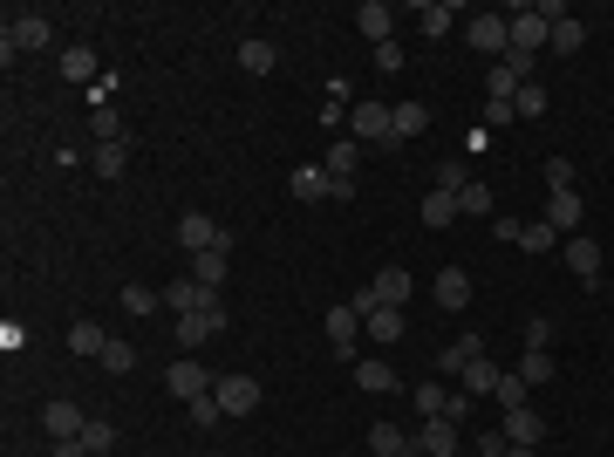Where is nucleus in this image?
<instances>
[{
    "label": "nucleus",
    "mask_w": 614,
    "mask_h": 457,
    "mask_svg": "<svg viewBox=\"0 0 614 457\" xmlns=\"http://www.w3.org/2000/svg\"><path fill=\"white\" fill-rule=\"evenodd\" d=\"M0 41H14V55H35V48H48V41H55V28H48V14H41V7H14Z\"/></svg>",
    "instance_id": "1"
},
{
    "label": "nucleus",
    "mask_w": 614,
    "mask_h": 457,
    "mask_svg": "<svg viewBox=\"0 0 614 457\" xmlns=\"http://www.w3.org/2000/svg\"><path fill=\"white\" fill-rule=\"evenodd\" d=\"M464 41H471L478 55H512V21H505V14H471V21H464Z\"/></svg>",
    "instance_id": "2"
},
{
    "label": "nucleus",
    "mask_w": 614,
    "mask_h": 457,
    "mask_svg": "<svg viewBox=\"0 0 614 457\" xmlns=\"http://www.w3.org/2000/svg\"><path fill=\"white\" fill-rule=\"evenodd\" d=\"M526 82H533V55H499L492 76H485V89H492V103H512Z\"/></svg>",
    "instance_id": "3"
},
{
    "label": "nucleus",
    "mask_w": 614,
    "mask_h": 457,
    "mask_svg": "<svg viewBox=\"0 0 614 457\" xmlns=\"http://www.w3.org/2000/svg\"><path fill=\"white\" fill-rule=\"evenodd\" d=\"M212 403H219L226 417H253V410H260V382L253 376H219L212 382Z\"/></svg>",
    "instance_id": "4"
},
{
    "label": "nucleus",
    "mask_w": 614,
    "mask_h": 457,
    "mask_svg": "<svg viewBox=\"0 0 614 457\" xmlns=\"http://www.w3.org/2000/svg\"><path fill=\"white\" fill-rule=\"evenodd\" d=\"M348 130H355V144H396L389 103H355V110H348Z\"/></svg>",
    "instance_id": "5"
},
{
    "label": "nucleus",
    "mask_w": 614,
    "mask_h": 457,
    "mask_svg": "<svg viewBox=\"0 0 614 457\" xmlns=\"http://www.w3.org/2000/svg\"><path fill=\"white\" fill-rule=\"evenodd\" d=\"M553 41V21L539 7H512V55H539Z\"/></svg>",
    "instance_id": "6"
},
{
    "label": "nucleus",
    "mask_w": 614,
    "mask_h": 457,
    "mask_svg": "<svg viewBox=\"0 0 614 457\" xmlns=\"http://www.w3.org/2000/svg\"><path fill=\"white\" fill-rule=\"evenodd\" d=\"M410 444H417V457H458L464 437H458V423H451V417H423V430L410 437Z\"/></svg>",
    "instance_id": "7"
},
{
    "label": "nucleus",
    "mask_w": 614,
    "mask_h": 457,
    "mask_svg": "<svg viewBox=\"0 0 614 457\" xmlns=\"http://www.w3.org/2000/svg\"><path fill=\"white\" fill-rule=\"evenodd\" d=\"M164 307H171V314H219V294L198 287V280H171V287H164Z\"/></svg>",
    "instance_id": "8"
},
{
    "label": "nucleus",
    "mask_w": 614,
    "mask_h": 457,
    "mask_svg": "<svg viewBox=\"0 0 614 457\" xmlns=\"http://www.w3.org/2000/svg\"><path fill=\"white\" fill-rule=\"evenodd\" d=\"M178 246H185V253L198 260V253H212V246H232V239H226L219 226H212L205 212H185V219H178Z\"/></svg>",
    "instance_id": "9"
},
{
    "label": "nucleus",
    "mask_w": 614,
    "mask_h": 457,
    "mask_svg": "<svg viewBox=\"0 0 614 457\" xmlns=\"http://www.w3.org/2000/svg\"><path fill=\"white\" fill-rule=\"evenodd\" d=\"M212 382H219V376H205L198 362H185V355H178V362H171V376H164V389H171L178 403H198V396H212Z\"/></svg>",
    "instance_id": "10"
},
{
    "label": "nucleus",
    "mask_w": 614,
    "mask_h": 457,
    "mask_svg": "<svg viewBox=\"0 0 614 457\" xmlns=\"http://www.w3.org/2000/svg\"><path fill=\"white\" fill-rule=\"evenodd\" d=\"M430 301L444 307V314H464V307H471V273H464V267H444L437 280H430Z\"/></svg>",
    "instance_id": "11"
},
{
    "label": "nucleus",
    "mask_w": 614,
    "mask_h": 457,
    "mask_svg": "<svg viewBox=\"0 0 614 457\" xmlns=\"http://www.w3.org/2000/svg\"><path fill=\"white\" fill-rule=\"evenodd\" d=\"M328 342H335V355H355V348L369 342V335H362V314H355V307H328Z\"/></svg>",
    "instance_id": "12"
},
{
    "label": "nucleus",
    "mask_w": 614,
    "mask_h": 457,
    "mask_svg": "<svg viewBox=\"0 0 614 457\" xmlns=\"http://www.w3.org/2000/svg\"><path fill=\"white\" fill-rule=\"evenodd\" d=\"M580 212H587L580 191H546V226L560 232V239H574V232H580Z\"/></svg>",
    "instance_id": "13"
},
{
    "label": "nucleus",
    "mask_w": 614,
    "mask_h": 457,
    "mask_svg": "<svg viewBox=\"0 0 614 457\" xmlns=\"http://www.w3.org/2000/svg\"><path fill=\"white\" fill-rule=\"evenodd\" d=\"M41 423H48V437H55V444H62V437H82V430H89V417H82V403H76V396L48 403V410H41Z\"/></svg>",
    "instance_id": "14"
},
{
    "label": "nucleus",
    "mask_w": 614,
    "mask_h": 457,
    "mask_svg": "<svg viewBox=\"0 0 614 457\" xmlns=\"http://www.w3.org/2000/svg\"><path fill=\"white\" fill-rule=\"evenodd\" d=\"M355 389H362V396H389V389H396V369H389L383 355H362V362H355Z\"/></svg>",
    "instance_id": "15"
},
{
    "label": "nucleus",
    "mask_w": 614,
    "mask_h": 457,
    "mask_svg": "<svg viewBox=\"0 0 614 457\" xmlns=\"http://www.w3.org/2000/svg\"><path fill=\"white\" fill-rule=\"evenodd\" d=\"M539 437H546V417H539L533 403H526V410H505V444H533L539 451Z\"/></svg>",
    "instance_id": "16"
},
{
    "label": "nucleus",
    "mask_w": 614,
    "mask_h": 457,
    "mask_svg": "<svg viewBox=\"0 0 614 457\" xmlns=\"http://www.w3.org/2000/svg\"><path fill=\"white\" fill-rule=\"evenodd\" d=\"M226 273H232V246H212V253H198V260H192V280H198V287H212V294L226 287Z\"/></svg>",
    "instance_id": "17"
},
{
    "label": "nucleus",
    "mask_w": 614,
    "mask_h": 457,
    "mask_svg": "<svg viewBox=\"0 0 614 457\" xmlns=\"http://www.w3.org/2000/svg\"><path fill=\"white\" fill-rule=\"evenodd\" d=\"M355 164H362V144H355V137H335V144H328V157H321V171H328L335 185H342V178H355Z\"/></svg>",
    "instance_id": "18"
},
{
    "label": "nucleus",
    "mask_w": 614,
    "mask_h": 457,
    "mask_svg": "<svg viewBox=\"0 0 614 457\" xmlns=\"http://www.w3.org/2000/svg\"><path fill=\"white\" fill-rule=\"evenodd\" d=\"M355 28H362V35H369L376 48H383V41H389V28H396V14H389L383 0H362V7H355Z\"/></svg>",
    "instance_id": "19"
},
{
    "label": "nucleus",
    "mask_w": 614,
    "mask_h": 457,
    "mask_svg": "<svg viewBox=\"0 0 614 457\" xmlns=\"http://www.w3.org/2000/svg\"><path fill=\"white\" fill-rule=\"evenodd\" d=\"M362 335L376 348H389V342H403V307H376L369 321H362Z\"/></svg>",
    "instance_id": "20"
},
{
    "label": "nucleus",
    "mask_w": 614,
    "mask_h": 457,
    "mask_svg": "<svg viewBox=\"0 0 614 457\" xmlns=\"http://www.w3.org/2000/svg\"><path fill=\"white\" fill-rule=\"evenodd\" d=\"M226 328V314H178V348H198Z\"/></svg>",
    "instance_id": "21"
},
{
    "label": "nucleus",
    "mask_w": 614,
    "mask_h": 457,
    "mask_svg": "<svg viewBox=\"0 0 614 457\" xmlns=\"http://www.w3.org/2000/svg\"><path fill=\"white\" fill-rule=\"evenodd\" d=\"M499 376H505V369H499V362H492V355H478V362H471V369H464V396H471V403H478V396H492V389H499Z\"/></svg>",
    "instance_id": "22"
},
{
    "label": "nucleus",
    "mask_w": 614,
    "mask_h": 457,
    "mask_svg": "<svg viewBox=\"0 0 614 457\" xmlns=\"http://www.w3.org/2000/svg\"><path fill=\"white\" fill-rule=\"evenodd\" d=\"M62 76L69 82H103L96 76V48H89V41H69V48H62Z\"/></svg>",
    "instance_id": "23"
},
{
    "label": "nucleus",
    "mask_w": 614,
    "mask_h": 457,
    "mask_svg": "<svg viewBox=\"0 0 614 457\" xmlns=\"http://www.w3.org/2000/svg\"><path fill=\"white\" fill-rule=\"evenodd\" d=\"M389 123H396V144H403V137H423V130H430V103L410 96V103H396V110H389Z\"/></svg>",
    "instance_id": "24"
},
{
    "label": "nucleus",
    "mask_w": 614,
    "mask_h": 457,
    "mask_svg": "<svg viewBox=\"0 0 614 457\" xmlns=\"http://www.w3.org/2000/svg\"><path fill=\"white\" fill-rule=\"evenodd\" d=\"M478 355H485V335H458V342L444 348V355H437V362H444V376H464V369H471V362H478Z\"/></svg>",
    "instance_id": "25"
},
{
    "label": "nucleus",
    "mask_w": 614,
    "mask_h": 457,
    "mask_svg": "<svg viewBox=\"0 0 614 457\" xmlns=\"http://www.w3.org/2000/svg\"><path fill=\"white\" fill-rule=\"evenodd\" d=\"M451 219H458V191H451V185H437L430 198H423V226H430V232H444Z\"/></svg>",
    "instance_id": "26"
},
{
    "label": "nucleus",
    "mask_w": 614,
    "mask_h": 457,
    "mask_svg": "<svg viewBox=\"0 0 614 457\" xmlns=\"http://www.w3.org/2000/svg\"><path fill=\"white\" fill-rule=\"evenodd\" d=\"M369 287H376V301H383V307H403L410 294H417V287H410V273H403V267H383L376 280H369Z\"/></svg>",
    "instance_id": "27"
},
{
    "label": "nucleus",
    "mask_w": 614,
    "mask_h": 457,
    "mask_svg": "<svg viewBox=\"0 0 614 457\" xmlns=\"http://www.w3.org/2000/svg\"><path fill=\"white\" fill-rule=\"evenodd\" d=\"M567 267L594 287V280H601V246H594V239H567Z\"/></svg>",
    "instance_id": "28"
},
{
    "label": "nucleus",
    "mask_w": 614,
    "mask_h": 457,
    "mask_svg": "<svg viewBox=\"0 0 614 457\" xmlns=\"http://www.w3.org/2000/svg\"><path fill=\"white\" fill-rule=\"evenodd\" d=\"M369 451L376 457H403V451H417V444H410V430H396V423H369Z\"/></svg>",
    "instance_id": "29"
},
{
    "label": "nucleus",
    "mask_w": 614,
    "mask_h": 457,
    "mask_svg": "<svg viewBox=\"0 0 614 457\" xmlns=\"http://www.w3.org/2000/svg\"><path fill=\"white\" fill-rule=\"evenodd\" d=\"M287 191H294V198H328V191H335V178H328L321 164H301V171L287 178Z\"/></svg>",
    "instance_id": "30"
},
{
    "label": "nucleus",
    "mask_w": 614,
    "mask_h": 457,
    "mask_svg": "<svg viewBox=\"0 0 614 457\" xmlns=\"http://www.w3.org/2000/svg\"><path fill=\"white\" fill-rule=\"evenodd\" d=\"M273 62H280L273 41H239V69H246V76H273Z\"/></svg>",
    "instance_id": "31"
},
{
    "label": "nucleus",
    "mask_w": 614,
    "mask_h": 457,
    "mask_svg": "<svg viewBox=\"0 0 614 457\" xmlns=\"http://www.w3.org/2000/svg\"><path fill=\"white\" fill-rule=\"evenodd\" d=\"M580 41H587V28H580L574 14H560V21H553V41H546V48H553V55H580Z\"/></svg>",
    "instance_id": "32"
},
{
    "label": "nucleus",
    "mask_w": 614,
    "mask_h": 457,
    "mask_svg": "<svg viewBox=\"0 0 614 457\" xmlns=\"http://www.w3.org/2000/svg\"><path fill=\"white\" fill-rule=\"evenodd\" d=\"M89 164H96V178H123V164H130V137H123V144H96Z\"/></svg>",
    "instance_id": "33"
},
{
    "label": "nucleus",
    "mask_w": 614,
    "mask_h": 457,
    "mask_svg": "<svg viewBox=\"0 0 614 457\" xmlns=\"http://www.w3.org/2000/svg\"><path fill=\"white\" fill-rule=\"evenodd\" d=\"M553 369H560V362H553L546 348H526V355H519V376H526V389H539V382H553Z\"/></svg>",
    "instance_id": "34"
},
{
    "label": "nucleus",
    "mask_w": 614,
    "mask_h": 457,
    "mask_svg": "<svg viewBox=\"0 0 614 457\" xmlns=\"http://www.w3.org/2000/svg\"><path fill=\"white\" fill-rule=\"evenodd\" d=\"M103 348H110V335H103L96 321H76V328H69V355H103Z\"/></svg>",
    "instance_id": "35"
},
{
    "label": "nucleus",
    "mask_w": 614,
    "mask_h": 457,
    "mask_svg": "<svg viewBox=\"0 0 614 457\" xmlns=\"http://www.w3.org/2000/svg\"><path fill=\"white\" fill-rule=\"evenodd\" d=\"M526 396H533V389H526V376H519V369H505L499 389H492V403H505V410H526Z\"/></svg>",
    "instance_id": "36"
},
{
    "label": "nucleus",
    "mask_w": 614,
    "mask_h": 457,
    "mask_svg": "<svg viewBox=\"0 0 614 457\" xmlns=\"http://www.w3.org/2000/svg\"><path fill=\"white\" fill-rule=\"evenodd\" d=\"M417 21H423V35H430V41H444V35H451V21H458V14H451L444 0H430V7H423Z\"/></svg>",
    "instance_id": "37"
},
{
    "label": "nucleus",
    "mask_w": 614,
    "mask_h": 457,
    "mask_svg": "<svg viewBox=\"0 0 614 457\" xmlns=\"http://www.w3.org/2000/svg\"><path fill=\"white\" fill-rule=\"evenodd\" d=\"M458 212H471V219H492V191H485V185H458Z\"/></svg>",
    "instance_id": "38"
},
{
    "label": "nucleus",
    "mask_w": 614,
    "mask_h": 457,
    "mask_svg": "<svg viewBox=\"0 0 614 457\" xmlns=\"http://www.w3.org/2000/svg\"><path fill=\"white\" fill-rule=\"evenodd\" d=\"M519 246H526V253H553V246H560V232L546 226V219H533V226L519 232Z\"/></svg>",
    "instance_id": "39"
},
{
    "label": "nucleus",
    "mask_w": 614,
    "mask_h": 457,
    "mask_svg": "<svg viewBox=\"0 0 614 457\" xmlns=\"http://www.w3.org/2000/svg\"><path fill=\"white\" fill-rule=\"evenodd\" d=\"M82 451H89V457H110L116 451V430H110V423H89V430H82Z\"/></svg>",
    "instance_id": "40"
},
{
    "label": "nucleus",
    "mask_w": 614,
    "mask_h": 457,
    "mask_svg": "<svg viewBox=\"0 0 614 457\" xmlns=\"http://www.w3.org/2000/svg\"><path fill=\"white\" fill-rule=\"evenodd\" d=\"M103 369H110V376H130V369H137V348H130V342H110V348H103Z\"/></svg>",
    "instance_id": "41"
},
{
    "label": "nucleus",
    "mask_w": 614,
    "mask_h": 457,
    "mask_svg": "<svg viewBox=\"0 0 614 457\" xmlns=\"http://www.w3.org/2000/svg\"><path fill=\"white\" fill-rule=\"evenodd\" d=\"M89 130H96V144H123V123H116V110H89Z\"/></svg>",
    "instance_id": "42"
},
{
    "label": "nucleus",
    "mask_w": 614,
    "mask_h": 457,
    "mask_svg": "<svg viewBox=\"0 0 614 457\" xmlns=\"http://www.w3.org/2000/svg\"><path fill=\"white\" fill-rule=\"evenodd\" d=\"M512 110H519V116H546V89H539V82H526V89L512 96Z\"/></svg>",
    "instance_id": "43"
},
{
    "label": "nucleus",
    "mask_w": 614,
    "mask_h": 457,
    "mask_svg": "<svg viewBox=\"0 0 614 457\" xmlns=\"http://www.w3.org/2000/svg\"><path fill=\"white\" fill-rule=\"evenodd\" d=\"M546 191H574V164L567 157H546Z\"/></svg>",
    "instance_id": "44"
},
{
    "label": "nucleus",
    "mask_w": 614,
    "mask_h": 457,
    "mask_svg": "<svg viewBox=\"0 0 614 457\" xmlns=\"http://www.w3.org/2000/svg\"><path fill=\"white\" fill-rule=\"evenodd\" d=\"M157 301H164L157 287H123V307H130V314H151Z\"/></svg>",
    "instance_id": "45"
},
{
    "label": "nucleus",
    "mask_w": 614,
    "mask_h": 457,
    "mask_svg": "<svg viewBox=\"0 0 614 457\" xmlns=\"http://www.w3.org/2000/svg\"><path fill=\"white\" fill-rule=\"evenodd\" d=\"M226 417V410H219V403H212V396H198L192 403V430H212V423Z\"/></svg>",
    "instance_id": "46"
},
{
    "label": "nucleus",
    "mask_w": 614,
    "mask_h": 457,
    "mask_svg": "<svg viewBox=\"0 0 614 457\" xmlns=\"http://www.w3.org/2000/svg\"><path fill=\"white\" fill-rule=\"evenodd\" d=\"M512 116H519L512 103H485V130H512Z\"/></svg>",
    "instance_id": "47"
},
{
    "label": "nucleus",
    "mask_w": 614,
    "mask_h": 457,
    "mask_svg": "<svg viewBox=\"0 0 614 457\" xmlns=\"http://www.w3.org/2000/svg\"><path fill=\"white\" fill-rule=\"evenodd\" d=\"M376 69H383V76H396V69H403V48H396V41H383V48H376Z\"/></svg>",
    "instance_id": "48"
},
{
    "label": "nucleus",
    "mask_w": 614,
    "mask_h": 457,
    "mask_svg": "<svg viewBox=\"0 0 614 457\" xmlns=\"http://www.w3.org/2000/svg\"><path fill=\"white\" fill-rule=\"evenodd\" d=\"M546 342H553V321H539V314H533V321H526V348H546Z\"/></svg>",
    "instance_id": "49"
},
{
    "label": "nucleus",
    "mask_w": 614,
    "mask_h": 457,
    "mask_svg": "<svg viewBox=\"0 0 614 457\" xmlns=\"http://www.w3.org/2000/svg\"><path fill=\"white\" fill-rule=\"evenodd\" d=\"M478 451H485V457H505V430H485V437H478Z\"/></svg>",
    "instance_id": "50"
},
{
    "label": "nucleus",
    "mask_w": 614,
    "mask_h": 457,
    "mask_svg": "<svg viewBox=\"0 0 614 457\" xmlns=\"http://www.w3.org/2000/svg\"><path fill=\"white\" fill-rule=\"evenodd\" d=\"M48 457H89V451H82V437H62V444H55Z\"/></svg>",
    "instance_id": "51"
},
{
    "label": "nucleus",
    "mask_w": 614,
    "mask_h": 457,
    "mask_svg": "<svg viewBox=\"0 0 614 457\" xmlns=\"http://www.w3.org/2000/svg\"><path fill=\"white\" fill-rule=\"evenodd\" d=\"M505 457H539V451L533 444H505Z\"/></svg>",
    "instance_id": "52"
},
{
    "label": "nucleus",
    "mask_w": 614,
    "mask_h": 457,
    "mask_svg": "<svg viewBox=\"0 0 614 457\" xmlns=\"http://www.w3.org/2000/svg\"><path fill=\"white\" fill-rule=\"evenodd\" d=\"M403 457H417V451H403Z\"/></svg>",
    "instance_id": "53"
},
{
    "label": "nucleus",
    "mask_w": 614,
    "mask_h": 457,
    "mask_svg": "<svg viewBox=\"0 0 614 457\" xmlns=\"http://www.w3.org/2000/svg\"><path fill=\"white\" fill-rule=\"evenodd\" d=\"M342 457H348V451H342Z\"/></svg>",
    "instance_id": "54"
}]
</instances>
